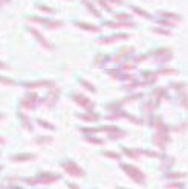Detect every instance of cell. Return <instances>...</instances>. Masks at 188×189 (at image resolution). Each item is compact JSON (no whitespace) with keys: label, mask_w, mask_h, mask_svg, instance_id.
Wrapping results in <instances>:
<instances>
[{"label":"cell","mask_w":188,"mask_h":189,"mask_svg":"<svg viewBox=\"0 0 188 189\" xmlns=\"http://www.w3.org/2000/svg\"><path fill=\"white\" fill-rule=\"evenodd\" d=\"M0 171H2V166H0Z\"/></svg>","instance_id":"f35d334b"},{"label":"cell","mask_w":188,"mask_h":189,"mask_svg":"<svg viewBox=\"0 0 188 189\" xmlns=\"http://www.w3.org/2000/svg\"><path fill=\"white\" fill-rule=\"evenodd\" d=\"M32 159H35V156L34 154H16V156H12L11 157V160H16V162H23V160H32Z\"/></svg>","instance_id":"9c48e42d"},{"label":"cell","mask_w":188,"mask_h":189,"mask_svg":"<svg viewBox=\"0 0 188 189\" xmlns=\"http://www.w3.org/2000/svg\"><path fill=\"white\" fill-rule=\"evenodd\" d=\"M179 102H181L182 107H187L188 108V98L185 94V92H179Z\"/></svg>","instance_id":"e0dca14e"},{"label":"cell","mask_w":188,"mask_h":189,"mask_svg":"<svg viewBox=\"0 0 188 189\" xmlns=\"http://www.w3.org/2000/svg\"><path fill=\"white\" fill-rule=\"evenodd\" d=\"M0 69H6V64H3V63H0Z\"/></svg>","instance_id":"e575fe53"},{"label":"cell","mask_w":188,"mask_h":189,"mask_svg":"<svg viewBox=\"0 0 188 189\" xmlns=\"http://www.w3.org/2000/svg\"><path fill=\"white\" fill-rule=\"evenodd\" d=\"M87 140H89L90 143H95V145H103V143H104L101 139H95V137H90V136L87 137Z\"/></svg>","instance_id":"d4e9b609"},{"label":"cell","mask_w":188,"mask_h":189,"mask_svg":"<svg viewBox=\"0 0 188 189\" xmlns=\"http://www.w3.org/2000/svg\"><path fill=\"white\" fill-rule=\"evenodd\" d=\"M106 26H116V28H133L135 24L133 23H112V21H109V23H106Z\"/></svg>","instance_id":"2e32d148"},{"label":"cell","mask_w":188,"mask_h":189,"mask_svg":"<svg viewBox=\"0 0 188 189\" xmlns=\"http://www.w3.org/2000/svg\"><path fill=\"white\" fill-rule=\"evenodd\" d=\"M38 124H40L41 127H44V128H48V130H54V125H51V124H48L46 121H41V119H38Z\"/></svg>","instance_id":"cb8c5ba5"},{"label":"cell","mask_w":188,"mask_h":189,"mask_svg":"<svg viewBox=\"0 0 188 189\" xmlns=\"http://www.w3.org/2000/svg\"><path fill=\"white\" fill-rule=\"evenodd\" d=\"M121 169L124 171V172L132 178L133 182H136V183H144V180H145V174L139 169L138 166H133V165H129V163H124V165H121Z\"/></svg>","instance_id":"6da1fadb"},{"label":"cell","mask_w":188,"mask_h":189,"mask_svg":"<svg viewBox=\"0 0 188 189\" xmlns=\"http://www.w3.org/2000/svg\"><path fill=\"white\" fill-rule=\"evenodd\" d=\"M54 84L52 81H40V82H25V87H44V86H51Z\"/></svg>","instance_id":"30bf717a"},{"label":"cell","mask_w":188,"mask_h":189,"mask_svg":"<svg viewBox=\"0 0 188 189\" xmlns=\"http://www.w3.org/2000/svg\"><path fill=\"white\" fill-rule=\"evenodd\" d=\"M75 26H80V28H83V29H86V31H92V32H98L99 31V28H96L94 24H87V23H81V21H75Z\"/></svg>","instance_id":"8fae6325"},{"label":"cell","mask_w":188,"mask_h":189,"mask_svg":"<svg viewBox=\"0 0 188 189\" xmlns=\"http://www.w3.org/2000/svg\"><path fill=\"white\" fill-rule=\"evenodd\" d=\"M63 169L66 171L69 175H72V177H83L84 175V171L81 169L75 162H71V160L63 163Z\"/></svg>","instance_id":"3957f363"},{"label":"cell","mask_w":188,"mask_h":189,"mask_svg":"<svg viewBox=\"0 0 188 189\" xmlns=\"http://www.w3.org/2000/svg\"><path fill=\"white\" fill-rule=\"evenodd\" d=\"M0 189H6V188H3V186H0Z\"/></svg>","instance_id":"8d00e7d4"},{"label":"cell","mask_w":188,"mask_h":189,"mask_svg":"<svg viewBox=\"0 0 188 189\" xmlns=\"http://www.w3.org/2000/svg\"><path fill=\"white\" fill-rule=\"evenodd\" d=\"M20 119H21V122H23V125H25V128H28V131H32L34 128H32V124H31V121L25 116V114H20Z\"/></svg>","instance_id":"9a60e30c"},{"label":"cell","mask_w":188,"mask_h":189,"mask_svg":"<svg viewBox=\"0 0 188 189\" xmlns=\"http://www.w3.org/2000/svg\"><path fill=\"white\" fill-rule=\"evenodd\" d=\"M0 82H2V84H9V86H11V84H14V81H12V79H9V78H0Z\"/></svg>","instance_id":"f1b7e54d"},{"label":"cell","mask_w":188,"mask_h":189,"mask_svg":"<svg viewBox=\"0 0 188 189\" xmlns=\"http://www.w3.org/2000/svg\"><path fill=\"white\" fill-rule=\"evenodd\" d=\"M38 9H41V11H44V12H54V9H51V8H48V6H38Z\"/></svg>","instance_id":"f546056e"},{"label":"cell","mask_w":188,"mask_h":189,"mask_svg":"<svg viewBox=\"0 0 188 189\" xmlns=\"http://www.w3.org/2000/svg\"><path fill=\"white\" fill-rule=\"evenodd\" d=\"M173 162H174V159H173V157H167V162H165L164 165H161V169H162V168H164V169H168Z\"/></svg>","instance_id":"44dd1931"},{"label":"cell","mask_w":188,"mask_h":189,"mask_svg":"<svg viewBox=\"0 0 188 189\" xmlns=\"http://www.w3.org/2000/svg\"><path fill=\"white\" fill-rule=\"evenodd\" d=\"M60 180V175L58 174H52V172H41L38 175V178H26V183L29 185H35V183H52V182H57Z\"/></svg>","instance_id":"7a4b0ae2"},{"label":"cell","mask_w":188,"mask_h":189,"mask_svg":"<svg viewBox=\"0 0 188 189\" xmlns=\"http://www.w3.org/2000/svg\"><path fill=\"white\" fill-rule=\"evenodd\" d=\"M98 3H99L106 11H112V6H110V5H107V2H106V0H98Z\"/></svg>","instance_id":"4316f807"},{"label":"cell","mask_w":188,"mask_h":189,"mask_svg":"<svg viewBox=\"0 0 188 189\" xmlns=\"http://www.w3.org/2000/svg\"><path fill=\"white\" fill-rule=\"evenodd\" d=\"M165 177L170 178V180H177V178H181V177H185V174H184V172H170Z\"/></svg>","instance_id":"ac0fdd59"},{"label":"cell","mask_w":188,"mask_h":189,"mask_svg":"<svg viewBox=\"0 0 188 189\" xmlns=\"http://www.w3.org/2000/svg\"><path fill=\"white\" fill-rule=\"evenodd\" d=\"M153 140H154V143L158 145V147H165L167 143L170 142V137L165 134V131H159V133H156L154 136H153Z\"/></svg>","instance_id":"8992f818"},{"label":"cell","mask_w":188,"mask_h":189,"mask_svg":"<svg viewBox=\"0 0 188 189\" xmlns=\"http://www.w3.org/2000/svg\"><path fill=\"white\" fill-rule=\"evenodd\" d=\"M35 142H37V143H49V142H52V137H44V136H41V137H37V139H35Z\"/></svg>","instance_id":"ffe728a7"},{"label":"cell","mask_w":188,"mask_h":189,"mask_svg":"<svg viewBox=\"0 0 188 189\" xmlns=\"http://www.w3.org/2000/svg\"><path fill=\"white\" fill-rule=\"evenodd\" d=\"M104 156H107V157H110V159H115V160H119V154H116V152H112V151H106L104 152Z\"/></svg>","instance_id":"603a6c76"},{"label":"cell","mask_w":188,"mask_h":189,"mask_svg":"<svg viewBox=\"0 0 188 189\" xmlns=\"http://www.w3.org/2000/svg\"><path fill=\"white\" fill-rule=\"evenodd\" d=\"M83 3H84V5L87 6V9H89V11H90V12L94 14L95 17H99V15H101V14H99V12L96 11V8H95V6L92 5V3H90V2H89V0H83Z\"/></svg>","instance_id":"5bb4252c"},{"label":"cell","mask_w":188,"mask_h":189,"mask_svg":"<svg viewBox=\"0 0 188 189\" xmlns=\"http://www.w3.org/2000/svg\"><path fill=\"white\" fill-rule=\"evenodd\" d=\"M69 188H71V189H80L76 185H74V183H69Z\"/></svg>","instance_id":"d6a6232c"},{"label":"cell","mask_w":188,"mask_h":189,"mask_svg":"<svg viewBox=\"0 0 188 189\" xmlns=\"http://www.w3.org/2000/svg\"><path fill=\"white\" fill-rule=\"evenodd\" d=\"M74 98V101H75L78 105H81L83 108H86V110H92L94 108V102L89 99V98H86L84 94H81V93H76L72 96Z\"/></svg>","instance_id":"277c9868"},{"label":"cell","mask_w":188,"mask_h":189,"mask_svg":"<svg viewBox=\"0 0 188 189\" xmlns=\"http://www.w3.org/2000/svg\"><path fill=\"white\" fill-rule=\"evenodd\" d=\"M29 32H31V34H32V35H34V37H35V38H37V40H38V41L41 43V46H44L46 49H54V46H51V44H49V41H48L46 38L43 37V35H41V34L38 32L37 29H34V28H31V29H29Z\"/></svg>","instance_id":"52a82bcc"},{"label":"cell","mask_w":188,"mask_h":189,"mask_svg":"<svg viewBox=\"0 0 188 189\" xmlns=\"http://www.w3.org/2000/svg\"><path fill=\"white\" fill-rule=\"evenodd\" d=\"M81 84H83V86H84L86 89H89L90 92H95V87H94V86H92V84H90V82H86L84 79H81Z\"/></svg>","instance_id":"83f0119b"},{"label":"cell","mask_w":188,"mask_h":189,"mask_svg":"<svg viewBox=\"0 0 188 189\" xmlns=\"http://www.w3.org/2000/svg\"><path fill=\"white\" fill-rule=\"evenodd\" d=\"M110 2H113V3H116V5H121V3H122V0H110Z\"/></svg>","instance_id":"836d02e7"},{"label":"cell","mask_w":188,"mask_h":189,"mask_svg":"<svg viewBox=\"0 0 188 189\" xmlns=\"http://www.w3.org/2000/svg\"><path fill=\"white\" fill-rule=\"evenodd\" d=\"M58 92H60V90H55L54 96H52V92L49 93V96H48V101H46V105H48V107H52V105L55 104L57 98H58Z\"/></svg>","instance_id":"4fadbf2b"},{"label":"cell","mask_w":188,"mask_h":189,"mask_svg":"<svg viewBox=\"0 0 188 189\" xmlns=\"http://www.w3.org/2000/svg\"><path fill=\"white\" fill-rule=\"evenodd\" d=\"M154 31H156L158 34H164V35H170V32H168V31H164V29H162V31H161V29H154Z\"/></svg>","instance_id":"1f68e13d"},{"label":"cell","mask_w":188,"mask_h":189,"mask_svg":"<svg viewBox=\"0 0 188 189\" xmlns=\"http://www.w3.org/2000/svg\"><path fill=\"white\" fill-rule=\"evenodd\" d=\"M119 189H122V188H119Z\"/></svg>","instance_id":"ab89813d"},{"label":"cell","mask_w":188,"mask_h":189,"mask_svg":"<svg viewBox=\"0 0 188 189\" xmlns=\"http://www.w3.org/2000/svg\"><path fill=\"white\" fill-rule=\"evenodd\" d=\"M161 17H168V19H176V20H181V17L177 14H171V12H159Z\"/></svg>","instance_id":"d6986e66"},{"label":"cell","mask_w":188,"mask_h":189,"mask_svg":"<svg viewBox=\"0 0 188 189\" xmlns=\"http://www.w3.org/2000/svg\"><path fill=\"white\" fill-rule=\"evenodd\" d=\"M182 183H173V185H168V188H176V189H182Z\"/></svg>","instance_id":"4dcf8cb0"},{"label":"cell","mask_w":188,"mask_h":189,"mask_svg":"<svg viewBox=\"0 0 188 189\" xmlns=\"http://www.w3.org/2000/svg\"><path fill=\"white\" fill-rule=\"evenodd\" d=\"M5 2H9V0H0V5H3Z\"/></svg>","instance_id":"d590c367"},{"label":"cell","mask_w":188,"mask_h":189,"mask_svg":"<svg viewBox=\"0 0 188 189\" xmlns=\"http://www.w3.org/2000/svg\"><path fill=\"white\" fill-rule=\"evenodd\" d=\"M127 38H129L127 34H118V35H110V37H107V38H103V40H99V43H103V44H110V43L119 41V40H127Z\"/></svg>","instance_id":"ba28073f"},{"label":"cell","mask_w":188,"mask_h":189,"mask_svg":"<svg viewBox=\"0 0 188 189\" xmlns=\"http://www.w3.org/2000/svg\"><path fill=\"white\" fill-rule=\"evenodd\" d=\"M115 19L116 20H124V21H126V20H130L132 17H130L129 14H116V15H115Z\"/></svg>","instance_id":"484cf974"},{"label":"cell","mask_w":188,"mask_h":189,"mask_svg":"<svg viewBox=\"0 0 188 189\" xmlns=\"http://www.w3.org/2000/svg\"><path fill=\"white\" fill-rule=\"evenodd\" d=\"M38 99V96L35 93H28L20 102L21 108H34L35 107V101Z\"/></svg>","instance_id":"5b68a950"},{"label":"cell","mask_w":188,"mask_h":189,"mask_svg":"<svg viewBox=\"0 0 188 189\" xmlns=\"http://www.w3.org/2000/svg\"><path fill=\"white\" fill-rule=\"evenodd\" d=\"M80 117L86 122H96L98 121V116L94 113H84V114H80Z\"/></svg>","instance_id":"7c38bea8"},{"label":"cell","mask_w":188,"mask_h":189,"mask_svg":"<svg viewBox=\"0 0 188 189\" xmlns=\"http://www.w3.org/2000/svg\"><path fill=\"white\" fill-rule=\"evenodd\" d=\"M133 11H135L136 14H141V15H142V17H145V19H149V17H150V15H149L145 11H142L141 8H136V6H133Z\"/></svg>","instance_id":"7402d4cb"},{"label":"cell","mask_w":188,"mask_h":189,"mask_svg":"<svg viewBox=\"0 0 188 189\" xmlns=\"http://www.w3.org/2000/svg\"><path fill=\"white\" fill-rule=\"evenodd\" d=\"M2 117H3V114H0V119H2Z\"/></svg>","instance_id":"74e56055"}]
</instances>
